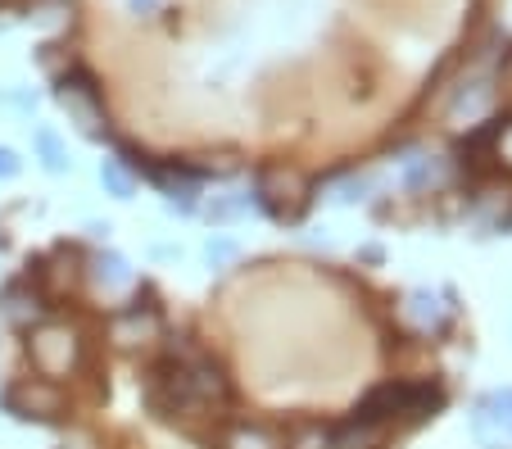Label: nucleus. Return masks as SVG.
Returning <instances> with one entry per match:
<instances>
[{"instance_id":"nucleus-1","label":"nucleus","mask_w":512,"mask_h":449,"mask_svg":"<svg viewBox=\"0 0 512 449\" xmlns=\"http://www.w3.org/2000/svg\"><path fill=\"white\" fill-rule=\"evenodd\" d=\"M145 395H150V404L159 413H195L223 400L227 381L209 359H173L164 368H155Z\"/></svg>"},{"instance_id":"nucleus-2","label":"nucleus","mask_w":512,"mask_h":449,"mask_svg":"<svg viewBox=\"0 0 512 449\" xmlns=\"http://www.w3.org/2000/svg\"><path fill=\"white\" fill-rule=\"evenodd\" d=\"M23 350H28L32 372L46 381H59V386H64L68 377H78L82 359H87L82 332L73 323H64V318H41V323H32L28 336H23Z\"/></svg>"},{"instance_id":"nucleus-3","label":"nucleus","mask_w":512,"mask_h":449,"mask_svg":"<svg viewBox=\"0 0 512 449\" xmlns=\"http://www.w3.org/2000/svg\"><path fill=\"white\" fill-rule=\"evenodd\" d=\"M0 409L10 413L19 422H55L68 413V395L59 381H46V377H23V381H10L5 395H0Z\"/></svg>"},{"instance_id":"nucleus-4","label":"nucleus","mask_w":512,"mask_h":449,"mask_svg":"<svg viewBox=\"0 0 512 449\" xmlns=\"http://www.w3.org/2000/svg\"><path fill=\"white\" fill-rule=\"evenodd\" d=\"M55 100L59 109L68 114V123L78 127L87 141H100L109 132L105 123V100H100L96 82L87 78V73H64V78L55 82Z\"/></svg>"},{"instance_id":"nucleus-5","label":"nucleus","mask_w":512,"mask_h":449,"mask_svg":"<svg viewBox=\"0 0 512 449\" xmlns=\"http://www.w3.org/2000/svg\"><path fill=\"white\" fill-rule=\"evenodd\" d=\"M254 200L268 209L281 223H295L309 205V182H304L295 168H263L259 182H254Z\"/></svg>"},{"instance_id":"nucleus-6","label":"nucleus","mask_w":512,"mask_h":449,"mask_svg":"<svg viewBox=\"0 0 512 449\" xmlns=\"http://www.w3.org/2000/svg\"><path fill=\"white\" fill-rule=\"evenodd\" d=\"M159 336H164V313H159L155 304L136 300L109 318V341H114L118 350H145V345H155Z\"/></svg>"},{"instance_id":"nucleus-7","label":"nucleus","mask_w":512,"mask_h":449,"mask_svg":"<svg viewBox=\"0 0 512 449\" xmlns=\"http://www.w3.org/2000/svg\"><path fill=\"white\" fill-rule=\"evenodd\" d=\"M472 427H476V436H481L485 449L512 445V386H508V391H490V395H481V400H476Z\"/></svg>"},{"instance_id":"nucleus-8","label":"nucleus","mask_w":512,"mask_h":449,"mask_svg":"<svg viewBox=\"0 0 512 449\" xmlns=\"http://www.w3.org/2000/svg\"><path fill=\"white\" fill-rule=\"evenodd\" d=\"M0 318H5L10 327H23V332H28L32 323L46 318V295L28 282H10L5 291H0Z\"/></svg>"},{"instance_id":"nucleus-9","label":"nucleus","mask_w":512,"mask_h":449,"mask_svg":"<svg viewBox=\"0 0 512 449\" xmlns=\"http://www.w3.org/2000/svg\"><path fill=\"white\" fill-rule=\"evenodd\" d=\"M87 277H91V286H96L100 295H123V291H132V286H136L132 264H127L123 254H114V250L91 254V259H87Z\"/></svg>"},{"instance_id":"nucleus-10","label":"nucleus","mask_w":512,"mask_h":449,"mask_svg":"<svg viewBox=\"0 0 512 449\" xmlns=\"http://www.w3.org/2000/svg\"><path fill=\"white\" fill-rule=\"evenodd\" d=\"M404 323L413 327V332H422V336L440 332V327H445V304H440V295L435 291H408Z\"/></svg>"},{"instance_id":"nucleus-11","label":"nucleus","mask_w":512,"mask_h":449,"mask_svg":"<svg viewBox=\"0 0 512 449\" xmlns=\"http://www.w3.org/2000/svg\"><path fill=\"white\" fill-rule=\"evenodd\" d=\"M32 150H37L41 168H46V173H55V177L73 168V159H68V146L59 141L55 127H37V132H32Z\"/></svg>"},{"instance_id":"nucleus-12","label":"nucleus","mask_w":512,"mask_h":449,"mask_svg":"<svg viewBox=\"0 0 512 449\" xmlns=\"http://www.w3.org/2000/svg\"><path fill=\"white\" fill-rule=\"evenodd\" d=\"M490 100H494V87H490V82H472V87H463V91L454 96V105H449V118L463 127V118H467V123H472V118H481L485 109H490Z\"/></svg>"},{"instance_id":"nucleus-13","label":"nucleus","mask_w":512,"mask_h":449,"mask_svg":"<svg viewBox=\"0 0 512 449\" xmlns=\"http://www.w3.org/2000/svg\"><path fill=\"white\" fill-rule=\"evenodd\" d=\"M100 186H105V196H114V200H132L136 168L127 164V159H105V164H100Z\"/></svg>"},{"instance_id":"nucleus-14","label":"nucleus","mask_w":512,"mask_h":449,"mask_svg":"<svg viewBox=\"0 0 512 449\" xmlns=\"http://www.w3.org/2000/svg\"><path fill=\"white\" fill-rule=\"evenodd\" d=\"M218 449H281V440L263 427H250V422H236L218 436Z\"/></svg>"},{"instance_id":"nucleus-15","label":"nucleus","mask_w":512,"mask_h":449,"mask_svg":"<svg viewBox=\"0 0 512 449\" xmlns=\"http://www.w3.org/2000/svg\"><path fill=\"white\" fill-rule=\"evenodd\" d=\"M368 177H358V173H349V177H336V182H327V200H336V205H354V200H363L368 196Z\"/></svg>"},{"instance_id":"nucleus-16","label":"nucleus","mask_w":512,"mask_h":449,"mask_svg":"<svg viewBox=\"0 0 512 449\" xmlns=\"http://www.w3.org/2000/svg\"><path fill=\"white\" fill-rule=\"evenodd\" d=\"M236 254H241V245L227 241V236H213V241L204 245V259H209L213 273H227V268L236 264Z\"/></svg>"},{"instance_id":"nucleus-17","label":"nucleus","mask_w":512,"mask_h":449,"mask_svg":"<svg viewBox=\"0 0 512 449\" xmlns=\"http://www.w3.org/2000/svg\"><path fill=\"white\" fill-rule=\"evenodd\" d=\"M245 205H250V196H218L204 214H209L213 223H232L236 214H245Z\"/></svg>"},{"instance_id":"nucleus-18","label":"nucleus","mask_w":512,"mask_h":449,"mask_svg":"<svg viewBox=\"0 0 512 449\" xmlns=\"http://www.w3.org/2000/svg\"><path fill=\"white\" fill-rule=\"evenodd\" d=\"M435 177H440V173H435V164H431V159H417V164L408 168V177H404V182L413 186V191H422V186H431Z\"/></svg>"},{"instance_id":"nucleus-19","label":"nucleus","mask_w":512,"mask_h":449,"mask_svg":"<svg viewBox=\"0 0 512 449\" xmlns=\"http://www.w3.org/2000/svg\"><path fill=\"white\" fill-rule=\"evenodd\" d=\"M494 159H499L503 168H512V123H503L499 132H494Z\"/></svg>"},{"instance_id":"nucleus-20","label":"nucleus","mask_w":512,"mask_h":449,"mask_svg":"<svg viewBox=\"0 0 512 449\" xmlns=\"http://www.w3.org/2000/svg\"><path fill=\"white\" fill-rule=\"evenodd\" d=\"M19 173H23V159L10 146H0V182H14Z\"/></svg>"},{"instance_id":"nucleus-21","label":"nucleus","mask_w":512,"mask_h":449,"mask_svg":"<svg viewBox=\"0 0 512 449\" xmlns=\"http://www.w3.org/2000/svg\"><path fill=\"white\" fill-rule=\"evenodd\" d=\"M32 19H37L41 28H64V23L73 19V14H64L59 5H41V14H32Z\"/></svg>"},{"instance_id":"nucleus-22","label":"nucleus","mask_w":512,"mask_h":449,"mask_svg":"<svg viewBox=\"0 0 512 449\" xmlns=\"http://www.w3.org/2000/svg\"><path fill=\"white\" fill-rule=\"evenodd\" d=\"M127 10H132V14H155L159 0H127Z\"/></svg>"},{"instance_id":"nucleus-23","label":"nucleus","mask_w":512,"mask_h":449,"mask_svg":"<svg viewBox=\"0 0 512 449\" xmlns=\"http://www.w3.org/2000/svg\"><path fill=\"white\" fill-rule=\"evenodd\" d=\"M87 232H91V236H96V241H105V236H109V232H114V227H109V223H87Z\"/></svg>"},{"instance_id":"nucleus-24","label":"nucleus","mask_w":512,"mask_h":449,"mask_svg":"<svg viewBox=\"0 0 512 449\" xmlns=\"http://www.w3.org/2000/svg\"><path fill=\"white\" fill-rule=\"evenodd\" d=\"M64 449H91V436H73V440H64Z\"/></svg>"}]
</instances>
